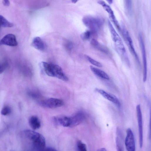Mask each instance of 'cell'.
I'll return each instance as SVG.
<instances>
[{
	"mask_svg": "<svg viewBox=\"0 0 151 151\" xmlns=\"http://www.w3.org/2000/svg\"><path fill=\"white\" fill-rule=\"evenodd\" d=\"M69 127H74L79 125L84 121L85 115L83 112L79 111L69 116Z\"/></svg>",
	"mask_w": 151,
	"mask_h": 151,
	"instance_id": "obj_11",
	"label": "cell"
},
{
	"mask_svg": "<svg viewBox=\"0 0 151 151\" xmlns=\"http://www.w3.org/2000/svg\"><path fill=\"white\" fill-rule=\"evenodd\" d=\"M71 1L72 3L76 4L79 1V0H71Z\"/></svg>",
	"mask_w": 151,
	"mask_h": 151,
	"instance_id": "obj_32",
	"label": "cell"
},
{
	"mask_svg": "<svg viewBox=\"0 0 151 151\" xmlns=\"http://www.w3.org/2000/svg\"><path fill=\"white\" fill-rule=\"evenodd\" d=\"M90 69L92 73L98 77L107 80L110 79L109 75L105 72L92 66H90Z\"/></svg>",
	"mask_w": 151,
	"mask_h": 151,
	"instance_id": "obj_16",
	"label": "cell"
},
{
	"mask_svg": "<svg viewBox=\"0 0 151 151\" xmlns=\"http://www.w3.org/2000/svg\"><path fill=\"white\" fill-rule=\"evenodd\" d=\"M4 67L0 65V74H1L4 72Z\"/></svg>",
	"mask_w": 151,
	"mask_h": 151,
	"instance_id": "obj_29",
	"label": "cell"
},
{
	"mask_svg": "<svg viewBox=\"0 0 151 151\" xmlns=\"http://www.w3.org/2000/svg\"><path fill=\"white\" fill-rule=\"evenodd\" d=\"M32 45L35 48L40 51H43L45 49V45L44 42L39 37H35L33 39Z\"/></svg>",
	"mask_w": 151,
	"mask_h": 151,
	"instance_id": "obj_17",
	"label": "cell"
},
{
	"mask_svg": "<svg viewBox=\"0 0 151 151\" xmlns=\"http://www.w3.org/2000/svg\"><path fill=\"white\" fill-rule=\"evenodd\" d=\"M65 46L68 50H70L72 47L73 44L71 42L69 41L67 42L66 43Z\"/></svg>",
	"mask_w": 151,
	"mask_h": 151,
	"instance_id": "obj_26",
	"label": "cell"
},
{
	"mask_svg": "<svg viewBox=\"0 0 151 151\" xmlns=\"http://www.w3.org/2000/svg\"><path fill=\"white\" fill-rule=\"evenodd\" d=\"M106 1L110 4H112L113 3V0H106Z\"/></svg>",
	"mask_w": 151,
	"mask_h": 151,
	"instance_id": "obj_31",
	"label": "cell"
},
{
	"mask_svg": "<svg viewBox=\"0 0 151 151\" xmlns=\"http://www.w3.org/2000/svg\"><path fill=\"white\" fill-rule=\"evenodd\" d=\"M121 32L122 33L124 39L128 45L130 52L135 57L138 63L140 64V63L139 58L135 50L132 39L128 31L125 28L123 25L122 26Z\"/></svg>",
	"mask_w": 151,
	"mask_h": 151,
	"instance_id": "obj_4",
	"label": "cell"
},
{
	"mask_svg": "<svg viewBox=\"0 0 151 151\" xmlns=\"http://www.w3.org/2000/svg\"><path fill=\"white\" fill-rule=\"evenodd\" d=\"M95 90L97 92L101 94L105 98L114 104L118 108H120L121 103L119 99L116 96L108 93L102 89L96 88Z\"/></svg>",
	"mask_w": 151,
	"mask_h": 151,
	"instance_id": "obj_10",
	"label": "cell"
},
{
	"mask_svg": "<svg viewBox=\"0 0 151 151\" xmlns=\"http://www.w3.org/2000/svg\"><path fill=\"white\" fill-rule=\"evenodd\" d=\"M53 77H57L64 81H68L69 79L63 71L62 68L58 65L52 64Z\"/></svg>",
	"mask_w": 151,
	"mask_h": 151,
	"instance_id": "obj_13",
	"label": "cell"
},
{
	"mask_svg": "<svg viewBox=\"0 0 151 151\" xmlns=\"http://www.w3.org/2000/svg\"><path fill=\"white\" fill-rule=\"evenodd\" d=\"M91 43L93 47L99 51L103 52L106 54H108L109 50L107 47L99 43L95 39H92L91 42Z\"/></svg>",
	"mask_w": 151,
	"mask_h": 151,
	"instance_id": "obj_19",
	"label": "cell"
},
{
	"mask_svg": "<svg viewBox=\"0 0 151 151\" xmlns=\"http://www.w3.org/2000/svg\"><path fill=\"white\" fill-rule=\"evenodd\" d=\"M123 137L120 129L118 128L117 129V137L116 139L117 149L118 151L124 150Z\"/></svg>",
	"mask_w": 151,
	"mask_h": 151,
	"instance_id": "obj_15",
	"label": "cell"
},
{
	"mask_svg": "<svg viewBox=\"0 0 151 151\" xmlns=\"http://www.w3.org/2000/svg\"><path fill=\"white\" fill-rule=\"evenodd\" d=\"M136 109L138 124L140 146V148H142L143 142V129L142 116L140 105L137 106Z\"/></svg>",
	"mask_w": 151,
	"mask_h": 151,
	"instance_id": "obj_9",
	"label": "cell"
},
{
	"mask_svg": "<svg viewBox=\"0 0 151 151\" xmlns=\"http://www.w3.org/2000/svg\"><path fill=\"white\" fill-rule=\"evenodd\" d=\"M77 149L79 151H86V145L80 140L77 141Z\"/></svg>",
	"mask_w": 151,
	"mask_h": 151,
	"instance_id": "obj_22",
	"label": "cell"
},
{
	"mask_svg": "<svg viewBox=\"0 0 151 151\" xmlns=\"http://www.w3.org/2000/svg\"><path fill=\"white\" fill-rule=\"evenodd\" d=\"M85 56L88 61L92 65L99 67H103L101 63L94 60L89 56L86 55Z\"/></svg>",
	"mask_w": 151,
	"mask_h": 151,
	"instance_id": "obj_21",
	"label": "cell"
},
{
	"mask_svg": "<svg viewBox=\"0 0 151 151\" xmlns=\"http://www.w3.org/2000/svg\"><path fill=\"white\" fill-rule=\"evenodd\" d=\"M31 96L35 99H38L40 97L41 95L39 93L37 92H33L30 93Z\"/></svg>",
	"mask_w": 151,
	"mask_h": 151,
	"instance_id": "obj_25",
	"label": "cell"
},
{
	"mask_svg": "<svg viewBox=\"0 0 151 151\" xmlns=\"http://www.w3.org/2000/svg\"><path fill=\"white\" fill-rule=\"evenodd\" d=\"M108 24L112 40L114 42L116 48L119 54L125 60L128 64L130 63L127 55L126 50L122 40L116 31L111 22L108 21Z\"/></svg>",
	"mask_w": 151,
	"mask_h": 151,
	"instance_id": "obj_2",
	"label": "cell"
},
{
	"mask_svg": "<svg viewBox=\"0 0 151 151\" xmlns=\"http://www.w3.org/2000/svg\"><path fill=\"white\" fill-rule=\"evenodd\" d=\"M91 31L87 30L82 33L81 35L82 39L84 40H88L91 36Z\"/></svg>",
	"mask_w": 151,
	"mask_h": 151,
	"instance_id": "obj_23",
	"label": "cell"
},
{
	"mask_svg": "<svg viewBox=\"0 0 151 151\" xmlns=\"http://www.w3.org/2000/svg\"><path fill=\"white\" fill-rule=\"evenodd\" d=\"M98 151H106L107 150L105 148H100L98 150Z\"/></svg>",
	"mask_w": 151,
	"mask_h": 151,
	"instance_id": "obj_30",
	"label": "cell"
},
{
	"mask_svg": "<svg viewBox=\"0 0 151 151\" xmlns=\"http://www.w3.org/2000/svg\"><path fill=\"white\" fill-rule=\"evenodd\" d=\"M11 111V109L8 106H5L2 109L1 114L4 116H6L10 114Z\"/></svg>",
	"mask_w": 151,
	"mask_h": 151,
	"instance_id": "obj_24",
	"label": "cell"
},
{
	"mask_svg": "<svg viewBox=\"0 0 151 151\" xmlns=\"http://www.w3.org/2000/svg\"><path fill=\"white\" fill-rule=\"evenodd\" d=\"M44 150H46V151H56V149L52 147H47L45 148Z\"/></svg>",
	"mask_w": 151,
	"mask_h": 151,
	"instance_id": "obj_28",
	"label": "cell"
},
{
	"mask_svg": "<svg viewBox=\"0 0 151 151\" xmlns=\"http://www.w3.org/2000/svg\"><path fill=\"white\" fill-rule=\"evenodd\" d=\"M53 121L57 125H61L64 127H69V116H60L54 117Z\"/></svg>",
	"mask_w": 151,
	"mask_h": 151,
	"instance_id": "obj_14",
	"label": "cell"
},
{
	"mask_svg": "<svg viewBox=\"0 0 151 151\" xmlns=\"http://www.w3.org/2000/svg\"><path fill=\"white\" fill-rule=\"evenodd\" d=\"M39 104L41 106L47 108L53 109L60 107L63 106L64 102L61 99L50 98L40 101Z\"/></svg>",
	"mask_w": 151,
	"mask_h": 151,
	"instance_id": "obj_5",
	"label": "cell"
},
{
	"mask_svg": "<svg viewBox=\"0 0 151 151\" xmlns=\"http://www.w3.org/2000/svg\"><path fill=\"white\" fill-rule=\"evenodd\" d=\"M140 44L142 55V61L143 67V81H146L147 76V65L146 53L142 33H140L139 35Z\"/></svg>",
	"mask_w": 151,
	"mask_h": 151,
	"instance_id": "obj_6",
	"label": "cell"
},
{
	"mask_svg": "<svg viewBox=\"0 0 151 151\" xmlns=\"http://www.w3.org/2000/svg\"><path fill=\"white\" fill-rule=\"evenodd\" d=\"M18 45L16 36L12 34L6 35L0 40V45H6L11 46H16Z\"/></svg>",
	"mask_w": 151,
	"mask_h": 151,
	"instance_id": "obj_12",
	"label": "cell"
},
{
	"mask_svg": "<svg viewBox=\"0 0 151 151\" xmlns=\"http://www.w3.org/2000/svg\"><path fill=\"white\" fill-rule=\"evenodd\" d=\"M97 3L102 6L104 10L107 12L109 14V17L111 21L113 22L119 31L121 32V28L119 23L116 18L113 11L110 6L101 0L98 1Z\"/></svg>",
	"mask_w": 151,
	"mask_h": 151,
	"instance_id": "obj_7",
	"label": "cell"
},
{
	"mask_svg": "<svg viewBox=\"0 0 151 151\" xmlns=\"http://www.w3.org/2000/svg\"><path fill=\"white\" fill-rule=\"evenodd\" d=\"M125 145L127 150H135V145L134 136L133 131L130 128H128L127 130Z\"/></svg>",
	"mask_w": 151,
	"mask_h": 151,
	"instance_id": "obj_8",
	"label": "cell"
},
{
	"mask_svg": "<svg viewBox=\"0 0 151 151\" xmlns=\"http://www.w3.org/2000/svg\"><path fill=\"white\" fill-rule=\"evenodd\" d=\"M0 26L5 28H11L14 25L8 21L4 16L0 15Z\"/></svg>",
	"mask_w": 151,
	"mask_h": 151,
	"instance_id": "obj_20",
	"label": "cell"
},
{
	"mask_svg": "<svg viewBox=\"0 0 151 151\" xmlns=\"http://www.w3.org/2000/svg\"><path fill=\"white\" fill-rule=\"evenodd\" d=\"M3 4L6 6H9L10 5L9 0H3Z\"/></svg>",
	"mask_w": 151,
	"mask_h": 151,
	"instance_id": "obj_27",
	"label": "cell"
},
{
	"mask_svg": "<svg viewBox=\"0 0 151 151\" xmlns=\"http://www.w3.org/2000/svg\"><path fill=\"white\" fill-rule=\"evenodd\" d=\"M29 123L30 127L33 130L39 129L41 125L39 119L36 116H33L30 118Z\"/></svg>",
	"mask_w": 151,
	"mask_h": 151,
	"instance_id": "obj_18",
	"label": "cell"
},
{
	"mask_svg": "<svg viewBox=\"0 0 151 151\" xmlns=\"http://www.w3.org/2000/svg\"><path fill=\"white\" fill-rule=\"evenodd\" d=\"M24 133L25 137L31 142L33 150H44L45 147V140L41 134L30 130H25Z\"/></svg>",
	"mask_w": 151,
	"mask_h": 151,
	"instance_id": "obj_1",
	"label": "cell"
},
{
	"mask_svg": "<svg viewBox=\"0 0 151 151\" xmlns=\"http://www.w3.org/2000/svg\"><path fill=\"white\" fill-rule=\"evenodd\" d=\"M84 24L92 32H95L99 30L102 26L103 21L99 18L86 16L82 19Z\"/></svg>",
	"mask_w": 151,
	"mask_h": 151,
	"instance_id": "obj_3",
	"label": "cell"
}]
</instances>
